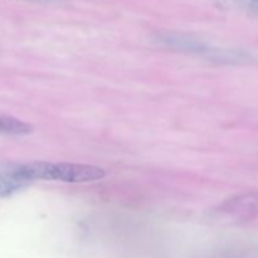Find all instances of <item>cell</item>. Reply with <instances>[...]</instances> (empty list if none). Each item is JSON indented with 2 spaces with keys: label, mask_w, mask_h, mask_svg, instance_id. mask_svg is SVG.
<instances>
[{
  "label": "cell",
  "mask_w": 258,
  "mask_h": 258,
  "mask_svg": "<svg viewBox=\"0 0 258 258\" xmlns=\"http://www.w3.org/2000/svg\"><path fill=\"white\" fill-rule=\"evenodd\" d=\"M159 42L164 43L168 47L176 48V49H184V50H196V52H201V50H207L204 49V44L201 43L199 40L193 39V38H189L186 35H180V34H161L159 35Z\"/></svg>",
  "instance_id": "3"
},
{
  "label": "cell",
  "mask_w": 258,
  "mask_h": 258,
  "mask_svg": "<svg viewBox=\"0 0 258 258\" xmlns=\"http://www.w3.org/2000/svg\"><path fill=\"white\" fill-rule=\"evenodd\" d=\"M217 5L233 9H241L253 17L257 15V0H214Z\"/></svg>",
  "instance_id": "5"
},
{
  "label": "cell",
  "mask_w": 258,
  "mask_h": 258,
  "mask_svg": "<svg viewBox=\"0 0 258 258\" xmlns=\"http://www.w3.org/2000/svg\"><path fill=\"white\" fill-rule=\"evenodd\" d=\"M32 184L24 170V164L0 161V198H9Z\"/></svg>",
  "instance_id": "2"
},
{
  "label": "cell",
  "mask_w": 258,
  "mask_h": 258,
  "mask_svg": "<svg viewBox=\"0 0 258 258\" xmlns=\"http://www.w3.org/2000/svg\"><path fill=\"white\" fill-rule=\"evenodd\" d=\"M32 133L33 127L29 123L10 116L0 115V135L24 136Z\"/></svg>",
  "instance_id": "4"
},
{
  "label": "cell",
  "mask_w": 258,
  "mask_h": 258,
  "mask_svg": "<svg viewBox=\"0 0 258 258\" xmlns=\"http://www.w3.org/2000/svg\"><path fill=\"white\" fill-rule=\"evenodd\" d=\"M30 2H38V3H58L62 0H30Z\"/></svg>",
  "instance_id": "6"
},
{
  "label": "cell",
  "mask_w": 258,
  "mask_h": 258,
  "mask_svg": "<svg viewBox=\"0 0 258 258\" xmlns=\"http://www.w3.org/2000/svg\"><path fill=\"white\" fill-rule=\"evenodd\" d=\"M24 170L29 180L63 181V183H90L105 178V169L87 164L47 163L34 161L24 164Z\"/></svg>",
  "instance_id": "1"
}]
</instances>
